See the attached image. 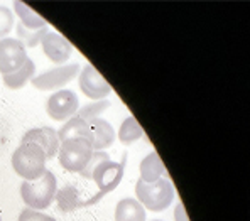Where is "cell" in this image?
<instances>
[{
  "instance_id": "obj_1",
  "label": "cell",
  "mask_w": 250,
  "mask_h": 221,
  "mask_svg": "<svg viewBox=\"0 0 250 221\" xmlns=\"http://www.w3.org/2000/svg\"><path fill=\"white\" fill-rule=\"evenodd\" d=\"M174 186L167 178H161L154 182H144L139 179L135 184V200L149 211H164L174 201Z\"/></svg>"
},
{
  "instance_id": "obj_2",
  "label": "cell",
  "mask_w": 250,
  "mask_h": 221,
  "mask_svg": "<svg viewBox=\"0 0 250 221\" xmlns=\"http://www.w3.org/2000/svg\"><path fill=\"white\" fill-rule=\"evenodd\" d=\"M46 154L36 143H21L12 154V167L24 181L42 178L46 169Z\"/></svg>"
},
{
  "instance_id": "obj_3",
  "label": "cell",
  "mask_w": 250,
  "mask_h": 221,
  "mask_svg": "<svg viewBox=\"0 0 250 221\" xmlns=\"http://www.w3.org/2000/svg\"><path fill=\"white\" fill-rule=\"evenodd\" d=\"M58 191L56 176L51 171L44 172L42 178L36 181H24L21 184V198L25 206L36 211H41L51 206Z\"/></svg>"
},
{
  "instance_id": "obj_4",
  "label": "cell",
  "mask_w": 250,
  "mask_h": 221,
  "mask_svg": "<svg viewBox=\"0 0 250 221\" xmlns=\"http://www.w3.org/2000/svg\"><path fill=\"white\" fill-rule=\"evenodd\" d=\"M125 164H127V152L122 154V159L120 162L115 161H105L100 165H97V169L91 174V179L95 181L98 187V193L95 194L91 200L83 201V206H91L97 204L98 201L104 196H106L108 193H112L113 189L119 187V184L124 179V171H125Z\"/></svg>"
},
{
  "instance_id": "obj_5",
  "label": "cell",
  "mask_w": 250,
  "mask_h": 221,
  "mask_svg": "<svg viewBox=\"0 0 250 221\" xmlns=\"http://www.w3.org/2000/svg\"><path fill=\"white\" fill-rule=\"evenodd\" d=\"M91 154H93L91 142L84 139H68L64 142H60L58 161L64 171L80 174L86 167Z\"/></svg>"
},
{
  "instance_id": "obj_6",
  "label": "cell",
  "mask_w": 250,
  "mask_h": 221,
  "mask_svg": "<svg viewBox=\"0 0 250 221\" xmlns=\"http://www.w3.org/2000/svg\"><path fill=\"white\" fill-rule=\"evenodd\" d=\"M80 64L78 62H71V64H62L58 68H53L49 71H44L38 76H32L31 83L36 90L39 91H49V90H60L71 83L73 80L78 76Z\"/></svg>"
},
{
  "instance_id": "obj_7",
  "label": "cell",
  "mask_w": 250,
  "mask_h": 221,
  "mask_svg": "<svg viewBox=\"0 0 250 221\" xmlns=\"http://www.w3.org/2000/svg\"><path fill=\"white\" fill-rule=\"evenodd\" d=\"M80 110V100L75 91L58 90L46 101V113L56 121H68Z\"/></svg>"
},
{
  "instance_id": "obj_8",
  "label": "cell",
  "mask_w": 250,
  "mask_h": 221,
  "mask_svg": "<svg viewBox=\"0 0 250 221\" xmlns=\"http://www.w3.org/2000/svg\"><path fill=\"white\" fill-rule=\"evenodd\" d=\"M27 60V49L17 38L0 39V73L10 75L22 68Z\"/></svg>"
},
{
  "instance_id": "obj_9",
  "label": "cell",
  "mask_w": 250,
  "mask_h": 221,
  "mask_svg": "<svg viewBox=\"0 0 250 221\" xmlns=\"http://www.w3.org/2000/svg\"><path fill=\"white\" fill-rule=\"evenodd\" d=\"M80 90L84 97L91 100H105L112 93V86L108 84L104 76L98 73V69L93 64H86L80 73Z\"/></svg>"
},
{
  "instance_id": "obj_10",
  "label": "cell",
  "mask_w": 250,
  "mask_h": 221,
  "mask_svg": "<svg viewBox=\"0 0 250 221\" xmlns=\"http://www.w3.org/2000/svg\"><path fill=\"white\" fill-rule=\"evenodd\" d=\"M21 143H36L44 150L46 159H54L58 156V149H60V139L54 128L51 127H39L31 128L24 134Z\"/></svg>"
},
{
  "instance_id": "obj_11",
  "label": "cell",
  "mask_w": 250,
  "mask_h": 221,
  "mask_svg": "<svg viewBox=\"0 0 250 221\" xmlns=\"http://www.w3.org/2000/svg\"><path fill=\"white\" fill-rule=\"evenodd\" d=\"M41 44L44 54L49 58V61L56 62V64L62 66V62L68 61L73 54V44L64 36L58 34L54 31H47V34L42 38Z\"/></svg>"
},
{
  "instance_id": "obj_12",
  "label": "cell",
  "mask_w": 250,
  "mask_h": 221,
  "mask_svg": "<svg viewBox=\"0 0 250 221\" xmlns=\"http://www.w3.org/2000/svg\"><path fill=\"white\" fill-rule=\"evenodd\" d=\"M90 128L93 134V143H91L93 150H106L113 145L117 134L110 121H106L105 119H97L90 121Z\"/></svg>"
},
{
  "instance_id": "obj_13",
  "label": "cell",
  "mask_w": 250,
  "mask_h": 221,
  "mask_svg": "<svg viewBox=\"0 0 250 221\" xmlns=\"http://www.w3.org/2000/svg\"><path fill=\"white\" fill-rule=\"evenodd\" d=\"M56 134L60 142H64L68 139H84V141L93 143V134H91L90 123L80 119V117H73L68 121H64V125L60 130H56Z\"/></svg>"
},
{
  "instance_id": "obj_14",
  "label": "cell",
  "mask_w": 250,
  "mask_h": 221,
  "mask_svg": "<svg viewBox=\"0 0 250 221\" xmlns=\"http://www.w3.org/2000/svg\"><path fill=\"white\" fill-rule=\"evenodd\" d=\"M139 171H141V179L144 182H154L161 178H167V172L163 164V159H161L156 150L149 152L144 159L141 161Z\"/></svg>"
},
{
  "instance_id": "obj_15",
  "label": "cell",
  "mask_w": 250,
  "mask_h": 221,
  "mask_svg": "<svg viewBox=\"0 0 250 221\" xmlns=\"http://www.w3.org/2000/svg\"><path fill=\"white\" fill-rule=\"evenodd\" d=\"M115 221H147L144 206L135 198H124L115 206Z\"/></svg>"
},
{
  "instance_id": "obj_16",
  "label": "cell",
  "mask_w": 250,
  "mask_h": 221,
  "mask_svg": "<svg viewBox=\"0 0 250 221\" xmlns=\"http://www.w3.org/2000/svg\"><path fill=\"white\" fill-rule=\"evenodd\" d=\"M54 201L58 202V209L61 213H71L75 211L76 208H82L83 206V200L80 196V189L75 186V184H66L61 189L56 191V196H54Z\"/></svg>"
},
{
  "instance_id": "obj_17",
  "label": "cell",
  "mask_w": 250,
  "mask_h": 221,
  "mask_svg": "<svg viewBox=\"0 0 250 221\" xmlns=\"http://www.w3.org/2000/svg\"><path fill=\"white\" fill-rule=\"evenodd\" d=\"M14 10L19 16V24L25 29H31V31H39V29H47V22L39 16L38 12L31 9L25 2L16 0L14 2Z\"/></svg>"
},
{
  "instance_id": "obj_18",
  "label": "cell",
  "mask_w": 250,
  "mask_h": 221,
  "mask_svg": "<svg viewBox=\"0 0 250 221\" xmlns=\"http://www.w3.org/2000/svg\"><path fill=\"white\" fill-rule=\"evenodd\" d=\"M36 73V64L32 60H25V62L22 64V68L17 69L16 73H10V75H3L2 81L9 90H21L27 81L32 80Z\"/></svg>"
},
{
  "instance_id": "obj_19",
  "label": "cell",
  "mask_w": 250,
  "mask_h": 221,
  "mask_svg": "<svg viewBox=\"0 0 250 221\" xmlns=\"http://www.w3.org/2000/svg\"><path fill=\"white\" fill-rule=\"evenodd\" d=\"M144 135V130H142V127L139 125V121L135 117H127L122 125H120L119 128V141L124 143V145H130V143L137 142L139 139Z\"/></svg>"
},
{
  "instance_id": "obj_20",
  "label": "cell",
  "mask_w": 250,
  "mask_h": 221,
  "mask_svg": "<svg viewBox=\"0 0 250 221\" xmlns=\"http://www.w3.org/2000/svg\"><path fill=\"white\" fill-rule=\"evenodd\" d=\"M110 105H112V101H108L106 98L105 100H97L93 103L84 105L83 108H80L75 117H80V119H83L84 121L90 123V121H93L97 119H102V113H104L105 110H108Z\"/></svg>"
},
{
  "instance_id": "obj_21",
  "label": "cell",
  "mask_w": 250,
  "mask_h": 221,
  "mask_svg": "<svg viewBox=\"0 0 250 221\" xmlns=\"http://www.w3.org/2000/svg\"><path fill=\"white\" fill-rule=\"evenodd\" d=\"M47 34V29H39V31H31V29H25L17 22V39L24 44V47H36L38 44H41L44 36Z\"/></svg>"
},
{
  "instance_id": "obj_22",
  "label": "cell",
  "mask_w": 250,
  "mask_h": 221,
  "mask_svg": "<svg viewBox=\"0 0 250 221\" xmlns=\"http://www.w3.org/2000/svg\"><path fill=\"white\" fill-rule=\"evenodd\" d=\"M105 161H110V156L105 152V150H93L86 167L80 172V176H82L83 179H91V174H93V171L97 169V165H100L102 162H105Z\"/></svg>"
},
{
  "instance_id": "obj_23",
  "label": "cell",
  "mask_w": 250,
  "mask_h": 221,
  "mask_svg": "<svg viewBox=\"0 0 250 221\" xmlns=\"http://www.w3.org/2000/svg\"><path fill=\"white\" fill-rule=\"evenodd\" d=\"M14 27V12L5 5H0V39H5Z\"/></svg>"
},
{
  "instance_id": "obj_24",
  "label": "cell",
  "mask_w": 250,
  "mask_h": 221,
  "mask_svg": "<svg viewBox=\"0 0 250 221\" xmlns=\"http://www.w3.org/2000/svg\"><path fill=\"white\" fill-rule=\"evenodd\" d=\"M17 221H56V220H54L53 216L46 215V213L36 211V209H31V208H25L19 213V218H17Z\"/></svg>"
},
{
  "instance_id": "obj_25",
  "label": "cell",
  "mask_w": 250,
  "mask_h": 221,
  "mask_svg": "<svg viewBox=\"0 0 250 221\" xmlns=\"http://www.w3.org/2000/svg\"><path fill=\"white\" fill-rule=\"evenodd\" d=\"M174 221H189L186 215V209L185 206H183V202H178L174 208Z\"/></svg>"
},
{
  "instance_id": "obj_26",
  "label": "cell",
  "mask_w": 250,
  "mask_h": 221,
  "mask_svg": "<svg viewBox=\"0 0 250 221\" xmlns=\"http://www.w3.org/2000/svg\"><path fill=\"white\" fill-rule=\"evenodd\" d=\"M150 221H163V220H150Z\"/></svg>"
},
{
  "instance_id": "obj_27",
  "label": "cell",
  "mask_w": 250,
  "mask_h": 221,
  "mask_svg": "<svg viewBox=\"0 0 250 221\" xmlns=\"http://www.w3.org/2000/svg\"><path fill=\"white\" fill-rule=\"evenodd\" d=\"M0 221H2V218H0Z\"/></svg>"
}]
</instances>
